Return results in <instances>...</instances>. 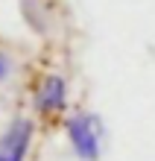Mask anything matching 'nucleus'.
Returning <instances> with one entry per match:
<instances>
[{"label": "nucleus", "mask_w": 155, "mask_h": 161, "mask_svg": "<svg viewBox=\"0 0 155 161\" xmlns=\"http://www.w3.org/2000/svg\"><path fill=\"white\" fill-rule=\"evenodd\" d=\"M64 132H67V141H70L73 153L82 161H97L100 158L105 126H102V120L97 114H91V111H76V114L67 117Z\"/></svg>", "instance_id": "obj_1"}, {"label": "nucleus", "mask_w": 155, "mask_h": 161, "mask_svg": "<svg viewBox=\"0 0 155 161\" xmlns=\"http://www.w3.org/2000/svg\"><path fill=\"white\" fill-rule=\"evenodd\" d=\"M32 103H35V111L44 114V117L62 114L64 106H67V82H64V76H59V73H47V76H41Z\"/></svg>", "instance_id": "obj_2"}, {"label": "nucleus", "mask_w": 155, "mask_h": 161, "mask_svg": "<svg viewBox=\"0 0 155 161\" xmlns=\"http://www.w3.org/2000/svg\"><path fill=\"white\" fill-rule=\"evenodd\" d=\"M32 144V123L30 120H15L9 129L0 135V161H26Z\"/></svg>", "instance_id": "obj_3"}, {"label": "nucleus", "mask_w": 155, "mask_h": 161, "mask_svg": "<svg viewBox=\"0 0 155 161\" xmlns=\"http://www.w3.org/2000/svg\"><path fill=\"white\" fill-rule=\"evenodd\" d=\"M9 70H12V62H9V56L0 50V82H3L6 76H9Z\"/></svg>", "instance_id": "obj_4"}]
</instances>
